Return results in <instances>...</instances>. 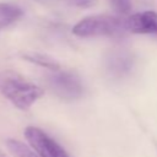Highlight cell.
<instances>
[{
    "mask_svg": "<svg viewBox=\"0 0 157 157\" xmlns=\"http://www.w3.org/2000/svg\"><path fill=\"white\" fill-rule=\"evenodd\" d=\"M132 56L129 52L118 50L109 54L107 59V67L108 71L115 76L125 75L132 66Z\"/></svg>",
    "mask_w": 157,
    "mask_h": 157,
    "instance_id": "8992f818",
    "label": "cell"
},
{
    "mask_svg": "<svg viewBox=\"0 0 157 157\" xmlns=\"http://www.w3.org/2000/svg\"><path fill=\"white\" fill-rule=\"evenodd\" d=\"M67 2L72 6H76V7H83V9H87V7H92L94 6L98 0H67Z\"/></svg>",
    "mask_w": 157,
    "mask_h": 157,
    "instance_id": "8fae6325",
    "label": "cell"
},
{
    "mask_svg": "<svg viewBox=\"0 0 157 157\" xmlns=\"http://www.w3.org/2000/svg\"><path fill=\"white\" fill-rule=\"evenodd\" d=\"M110 5L120 15H126L131 10V0H110Z\"/></svg>",
    "mask_w": 157,
    "mask_h": 157,
    "instance_id": "30bf717a",
    "label": "cell"
},
{
    "mask_svg": "<svg viewBox=\"0 0 157 157\" xmlns=\"http://www.w3.org/2000/svg\"><path fill=\"white\" fill-rule=\"evenodd\" d=\"M125 31L135 34H155L157 36V12L146 10L130 15L124 21Z\"/></svg>",
    "mask_w": 157,
    "mask_h": 157,
    "instance_id": "5b68a950",
    "label": "cell"
},
{
    "mask_svg": "<svg viewBox=\"0 0 157 157\" xmlns=\"http://www.w3.org/2000/svg\"><path fill=\"white\" fill-rule=\"evenodd\" d=\"M125 31L124 21L110 15H93L82 18L72 27V34L81 38L117 37Z\"/></svg>",
    "mask_w": 157,
    "mask_h": 157,
    "instance_id": "7a4b0ae2",
    "label": "cell"
},
{
    "mask_svg": "<svg viewBox=\"0 0 157 157\" xmlns=\"http://www.w3.org/2000/svg\"><path fill=\"white\" fill-rule=\"evenodd\" d=\"M0 93L18 109L27 110L44 94V91L21 74L4 70L0 72Z\"/></svg>",
    "mask_w": 157,
    "mask_h": 157,
    "instance_id": "6da1fadb",
    "label": "cell"
},
{
    "mask_svg": "<svg viewBox=\"0 0 157 157\" xmlns=\"http://www.w3.org/2000/svg\"><path fill=\"white\" fill-rule=\"evenodd\" d=\"M22 58H23V60H27L32 64H36L38 66H42V67L52 70V71L60 70V64L55 59H53L52 56H49L47 54L34 53V52H26V53H22Z\"/></svg>",
    "mask_w": 157,
    "mask_h": 157,
    "instance_id": "52a82bcc",
    "label": "cell"
},
{
    "mask_svg": "<svg viewBox=\"0 0 157 157\" xmlns=\"http://www.w3.org/2000/svg\"><path fill=\"white\" fill-rule=\"evenodd\" d=\"M25 137L29 147L39 157H70L59 142L37 126H27L25 129Z\"/></svg>",
    "mask_w": 157,
    "mask_h": 157,
    "instance_id": "3957f363",
    "label": "cell"
},
{
    "mask_svg": "<svg viewBox=\"0 0 157 157\" xmlns=\"http://www.w3.org/2000/svg\"><path fill=\"white\" fill-rule=\"evenodd\" d=\"M48 85L58 97L66 101L77 99L83 94V85L80 77L70 71H54L48 76Z\"/></svg>",
    "mask_w": 157,
    "mask_h": 157,
    "instance_id": "277c9868",
    "label": "cell"
},
{
    "mask_svg": "<svg viewBox=\"0 0 157 157\" xmlns=\"http://www.w3.org/2000/svg\"><path fill=\"white\" fill-rule=\"evenodd\" d=\"M6 144H7L10 152L15 157H39L29 146H27L26 144L18 141V140L9 139Z\"/></svg>",
    "mask_w": 157,
    "mask_h": 157,
    "instance_id": "9c48e42d",
    "label": "cell"
},
{
    "mask_svg": "<svg viewBox=\"0 0 157 157\" xmlns=\"http://www.w3.org/2000/svg\"><path fill=\"white\" fill-rule=\"evenodd\" d=\"M0 157H7V156L4 153V151H1V150H0Z\"/></svg>",
    "mask_w": 157,
    "mask_h": 157,
    "instance_id": "7c38bea8",
    "label": "cell"
},
{
    "mask_svg": "<svg viewBox=\"0 0 157 157\" xmlns=\"http://www.w3.org/2000/svg\"><path fill=\"white\" fill-rule=\"evenodd\" d=\"M22 15L23 11L21 7L9 2H0V29L10 26Z\"/></svg>",
    "mask_w": 157,
    "mask_h": 157,
    "instance_id": "ba28073f",
    "label": "cell"
}]
</instances>
